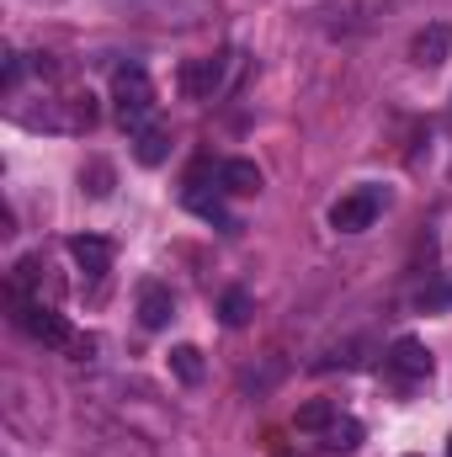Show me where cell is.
<instances>
[{
    "instance_id": "1",
    "label": "cell",
    "mask_w": 452,
    "mask_h": 457,
    "mask_svg": "<svg viewBox=\"0 0 452 457\" xmlns=\"http://www.w3.org/2000/svg\"><path fill=\"white\" fill-rule=\"evenodd\" d=\"M27 128H48V133H86L96 128V96L91 91H59L43 96V112H21Z\"/></svg>"
},
{
    "instance_id": "2",
    "label": "cell",
    "mask_w": 452,
    "mask_h": 457,
    "mask_svg": "<svg viewBox=\"0 0 452 457\" xmlns=\"http://www.w3.org/2000/svg\"><path fill=\"white\" fill-rule=\"evenodd\" d=\"M113 107L122 128H144V117L155 112V80L138 64H122L113 75Z\"/></svg>"
},
{
    "instance_id": "3",
    "label": "cell",
    "mask_w": 452,
    "mask_h": 457,
    "mask_svg": "<svg viewBox=\"0 0 452 457\" xmlns=\"http://www.w3.org/2000/svg\"><path fill=\"white\" fill-rule=\"evenodd\" d=\"M11 309H16V325L32 336V341L54 345V351H70L75 336H70V325H64V314H54L43 298H27V293H11Z\"/></svg>"
},
{
    "instance_id": "4",
    "label": "cell",
    "mask_w": 452,
    "mask_h": 457,
    "mask_svg": "<svg viewBox=\"0 0 452 457\" xmlns=\"http://www.w3.org/2000/svg\"><path fill=\"white\" fill-rule=\"evenodd\" d=\"M383 187H356V192H346L336 208H331V228H340V234H356V228H367L378 213H383Z\"/></svg>"
},
{
    "instance_id": "5",
    "label": "cell",
    "mask_w": 452,
    "mask_h": 457,
    "mask_svg": "<svg viewBox=\"0 0 452 457\" xmlns=\"http://www.w3.org/2000/svg\"><path fill=\"white\" fill-rule=\"evenodd\" d=\"M224 70H229V59H192V64L181 70V91H187L192 102H213V96L224 91Z\"/></svg>"
},
{
    "instance_id": "6",
    "label": "cell",
    "mask_w": 452,
    "mask_h": 457,
    "mask_svg": "<svg viewBox=\"0 0 452 457\" xmlns=\"http://www.w3.org/2000/svg\"><path fill=\"white\" fill-rule=\"evenodd\" d=\"M452 54V27L448 21H431V27H421L415 32V43H410V59L421 64V70H437V64H448Z\"/></svg>"
},
{
    "instance_id": "7",
    "label": "cell",
    "mask_w": 452,
    "mask_h": 457,
    "mask_svg": "<svg viewBox=\"0 0 452 457\" xmlns=\"http://www.w3.org/2000/svg\"><path fill=\"white\" fill-rule=\"evenodd\" d=\"M70 255H75V266H80L86 277H107V271H113V245L96 239V234H75V239H70Z\"/></svg>"
},
{
    "instance_id": "8",
    "label": "cell",
    "mask_w": 452,
    "mask_h": 457,
    "mask_svg": "<svg viewBox=\"0 0 452 457\" xmlns=\"http://www.w3.org/2000/svg\"><path fill=\"white\" fill-rule=\"evenodd\" d=\"M389 367H394L399 378H426V372H431V351L415 341V336H399L394 351H389Z\"/></svg>"
},
{
    "instance_id": "9",
    "label": "cell",
    "mask_w": 452,
    "mask_h": 457,
    "mask_svg": "<svg viewBox=\"0 0 452 457\" xmlns=\"http://www.w3.org/2000/svg\"><path fill=\"white\" fill-rule=\"evenodd\" d=\"M266 181H261V170L250 165V160H224L219 165V192H229V197H255Z\"/></svg>"
},
{
    "instance_id": "10",
    "label": "cell",
    "mask_w": 452,
    "mask_h": 457,
    "mask_svg": "<svg viewBox=\"0 0 452 457\" xmlns=\"http://www.w3.org/2000/svg\"><path fill=\"white\" fill-rule=\"evenodd\" d=\"M171 314H176V303H171V293L149 282V287L138 293V320H144V330H165V325H171Z\"/></svg>"
},
{
    "instance_id": "11",
    "label": "cell",
    "mask_w": 452,
    "mask_h": 457,
    "mask_svg": "<svg viewBox=\"0 0 452 457\" xmlns=\"http://www.w3.org/2000/svg\"><path fill=\"white\" fill-rule=\"evenodd\" d=\"M187 208H192V213H203V219H208V224H219V228H234V219H229V213H224V203H219V192H213V197H208V192H203V181H197V176H192V181H187Z\"/></svg>"
},
{
    "instance_id": "12",
    "label": "cell",
    "mask_w": 452,
    "mask_h": 457,
    "mask_svg": "<svg viewBox=\"0 0 452 457\" xmlns=\"http://www.w3.org/2000/svg\"><path fill=\"white\" fill-rule=\"evenodd\" d=\"M133 154H138V165H160V160L171 154V138H165L160 128H138V144H133Z\"/></svg>"
},
{
    "instance_id": "13",
    "label": "cell",
    "mask_w": 452,
    "mask_h": 457,
    "mask_svg": "<svg viewBox=\"0 0 452 457\" xmlns=\"http://www.w3.org/2000/svg\"><path fill=\"white\" fill-rule=\"evenodd\" d=\"M171 372H176L181 383H203V351H197V345H176V351H171Z\"/></svg>"
},
{
    "instance_id": "14",
    "label": "cell",
    "mask_w": 452,
    "mask_h": 457,
    "mask_svg": "<svg viewBox=\"0 0 452 457\" xmlns=\"http://www.w3.org/2000/svg\"><path fill=\"white\" fill-rule=\"evenodd\" d=\"M331 426H336V404H325V399L298 404V431H331Z\"/></svg>"
},
{
    "instance_id": "15",
    "label": "cell",
    "mask_w": 452,
    "mask_h": 457,
    "mask_svg": "<svg viewBox=\"0 0 452 457\" xmlns=\"http://www.w3.org/2000/svg\"><path fill=\"white\" fill-rule=\"evenodd\" d=\"M325 447H331V453H356V447H362V426L336 415V426L325 431Z\"/></svg>"
},
{
    "instance_id": "16",
    "label": "cell",
    "mask_w": 452,
    "mask_h": 457,
    "mask_svg": "<svg viewBox=\"0 0 452 457\" xmlns=\"http://www.w3.org/2000/svg\"><path fill=\"white\" fill-rule=\"evenodd\" d=\"M80 192L107 197V192H113V165H107V160H91V165L80 170Z\"/></svg>"
},
{
    "instance_id": "17",
    "label": "cell",
    "mask_w": 452,
    "mask_h": 457,
    "mask_svg": "<svg viewBox=\"0 0 452 457\" xmlns=\"http://www.w3.org/2000/svg\"><path fill=\"white\" fill-rule=\"evenodd\" d=\"M250 320V293H224V325H245Z\"/></svg>"
},
{
    "instance_id": "18",
    "label": "cell",
    "mask_w": 452,
    "mask_h": 457,
    "mask_svg": "<svg viewBox=\"0 0 452 457\" xmlns=\"http://www.w3.org/2000/svg\"><path fill=\"white\" fill-rule=\"evenodd\" d=\"M21 80V54H5V91H16Z\"/></svg>"
},
{
    "instance_id": "19",
    "label": "cell",
    "mask_w": 452,
    "mask_h": 457,
    "mask_svg": "<svg viewBox=\"0 0 452 457\" xmlns=\"http://www.w3.org/2000/svg\"><path fill=\"white\" fill-rule=\"evenodd\" d=\"M448 457H452V436H448Z\"/></svg>"
}]
</instances>
